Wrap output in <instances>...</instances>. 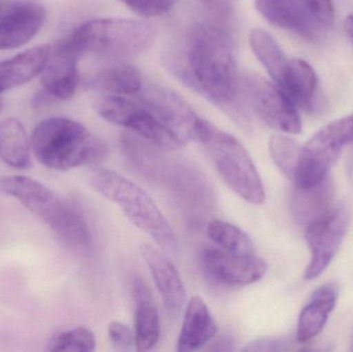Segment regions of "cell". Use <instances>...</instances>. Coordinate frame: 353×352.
<instances>
[{
	"instance_id": "cell-3",
	"label": "cell",
	"mask_w": 353,
	"mask_h": 352,
	"mask_svg": "<svg viewBox=\"0 0 353 352\" xmlns=\"http://www.w3.org/2000/svg\"><path fill=\"white\" fill-rule=\"evenodd\" d=\"M31 150L48 169L68 171L105 161L108 147L86 127L63 117L41 121L33 130Z\"/></svg>"
},
{
	"instance_id": "cell-29",
	"label": "cell",
	"mask_w": 353,
	"mask_h": 352,
	"mask_svg": "<svg viewBox=\"0 0 353 352\" xmlns=\"http://www.w3.org/2000/svg\"><path fill=\"white\" fill-rule=\"evenodd\" d=\"M307 12L323 29L330 30L335 25L336 12L333 0H301Z\"/></svg>"
},
{
	"instance_id": "cell-27",
	"label": "cell",
	"mask_w": 353,
	"mask_h": 352,
	"mask_svg": "<svg viewBox=\"0 0 353 352\" xmlns=\"http://www.w3.org/2000/svg\"><path fill=\"white\" fill-rule=\"evenodd\" d=\"M269 150L280 171L290 180H294L302 146L290 136L273 134L270 138Z\"/></svg>"
},
{
	"instance_id": "cell-26",
	"label": "cell",
	"mask_w": 353,
	"mask_h": 352,
	"mask_svg": "<svg viewBox=\"0 0 353 352\" xmlns=\"http://www.w3.org/2000/svg\"><path fill=\"white\" fill-rule=\"evenodd\" d=\"M208 235L218 248L230 253H254V245L249 236L236 225L219 219L210 221Z\"/></svg>"
},
{
	"instance_id": "cell-34",
	"label": "cell",
	"mask_w": 353,
	"mask_h": 352,
	"mask_svg": "<svg viewBox=\"0 0 353 352\" xmlns=\"http://www.w3.org/2000/svg\"><path fill=\"white\" fill-rule=\"evenodd\" d=\"M344 28H345V32L347 33V37L353 43V14L346 17L345 21H344Z\"/></svg>"
},
{
	"instance_id": "cell-10",
	"label": "cell",
	"mask_w": 353,
	"mask_h": 352,
	"mask_svg": "<svg viewBox=\"0 0 353 352\" xmlns=\"http://www.w3.org/2000/svg\"><path fill=\"white\" fill-rule=\"evenodd\" d=\"M350 218V207L340 203L307 225L305 238L310 248L311 258L305 271L306 280L317 278L331 264L347 233Z\"/></svg>"
},
{
	"instance_id": "cell-14",
	"label": "cell",
	"mask_w": 353,
	"mask_h": 352,
	"mask_svg": "<svg viewBox=\"0 0 353 352\" xmlns=\"http://www.w3.org/2000/svg\"><path fill=\"white\" fill-rule=\"evenodd\" d=\"M140 251L150 270L165 310L172 318H178L186 304V289L178 270L154 246L143 244Z\"/></svg>"
},
{
	"instance_id": "cell-24",
	"label": "cell",
	"mask_w": 353,
	"mask_h": 352,
	"mask_svg": "<svg viewBox=\"0 0 353 352\" xmlns=\"http://www.w3.org/2000/svg\"><path fill=\"white\" fill-rule=\"evenodd\" d=\"M30 150V141L19 120L10 118L0 123V159L4 163L14 169H28Z\"/></svg>"
},
{
	"instance_id": "cell-33",
	"label": "cell",
	"mask_w": 353,
	"mask_h": 352,
	"mask_svg": "<svg viewBox=\"0 0 353 352\" xmlns=\"http://www.w3.org/2000/svg\"><path fill=\"white\" fill-rule=\"evenodd\" d=\"M286 343L278 339L265 338L250 343L248 346L245 347L246 351H286Z\"/></svg>"
},
{
	"instance_id": "cell-12",
	"label": "cell",
	"mask_w": 353,
	"mask_h": 352,
	"mask_svg": "<svg viewBox=\"0 0 353 352\" xmlns=\"http://www.w3.org/2000/svg\"><path fill=\"white\" fill-rule=\"evenodd\" d=\"M201 265L213 282L223 287H246L259 282L268 271L265 260L251 254L230 253L219 248H205Z\"/></svg>"
},
{
	"instance_id": "cell-16",
	"label": "cell",
	"mask_w": 353,
	"mask_h": 352,
	"mask_svg": "<svg viewBox=\"0 0 353 352\" xmlns=\"http://www.w3.org/2000/svg\"><path fill=\"white\" fill-rule=\"evenodd\" d=\"M45 8L37 2H16L0 19V50L16 49L28 43L46 20Z\"/></svg>"
},
{
	"instance_id": "cell-1",
	"label": "cell",
	"mask_w": 353,
	"mask_h": 352,
	"mask_svg": "<svg viewBox=\"0 0 353 352\" xmlns=\"http://www.w3.org/2000/svg\"><path fill=\"white\" fill-rule=\"evenodd\" d=\"M173 70L185 85L245 125L246 115L239 101L241 80L234 39L218 23L201 22L191 28L184 53Z\"/></svg>"
},
{
	"instance_id": "cell-13",
	"label": "cell",
	"mask_w": 353,
	"mask_h": 352,
	"mask_svg": "<svg viewBox=\"0 0 353 352\" xmlns=\"http://www.w3.org/2000/svg\"><path fill=\"white\" fill-rule=\"evenodd\" d=\"M78 53L70 39H64L51 47L49 60L41 76L45 92L54 101H65L74 94L78 86Z\"/></svg>"
},
{
	"instance_id": "cell-21",
	"label": "cell",
	"mask_w": 353,
	"mask_h": 352,
	"mask_svg": "<svg viewBox=\"0 0 353 352\" xmlns=\"http://www.w3.org/2000/svg\"><path fill=\"white\" fill-rule=\"evenodd\" d=\"M51 45H41L0 62V92L21 86L43 72L49 60Z\"/></svg>"
},
{
	"instance_id": "cell-5",
	"label": "cell",
	"mask_w": 353,
	"mask_h": 352,
	"mask_svg": "<svg viewBox=\"0 0 353 352\" xmlns=\"http://www.w3.org/2000/svg\"><path fill=\"white\" fill-rule=\"evenodd\" d=\"M197 142L203 145L223 181L239 196L252 205L265 203V186L261 175L240 141L201 119Z\"/></svg>"
},
{
	"instance_id": "cell-31",
	"label": "cell",
	"mask_w": 353,
	"mask_h": 352,
	"mask_svg": "<svg viewBox=\"0 0 353 352\" xmlns=\"http://www.w3.org/2000/svg\"><path fill=\"white\" fill-rule=\"evenodd\" d=\"M110 342L114 349L119 351H128L136 346L134 331L119 322H113L108 328Z\"/></svg>"
},
{
	"instance_id": "cell-11",
	"label": "cell",
	"mask_w": 353,
	"mask_h": 352,
	"mask_svg": "<svg viewBox=\"0 0 353 352\" xmlns=\"http://www.w3.org/2000/svg\"><path fill=\"white\" fill-rule=\"evenodd\" d=\"M142 91L140 103L182 143L197 142L201 118L174 91L163 87L149 86Z\"/></svg>"
},
{
	"instance_id": "cell-36",
	"label": "cell",
	"mask_w": 353,
	"mask_h": 352,
	"mask_svg": "<svg viewBox=\"0 0 353 352\" xmlns=\"http://www.w3.org/2000/svg\"><path fill=\"white\" fill-rule=\"evenodd\" d=\"M2 107H3V101H2L1 97H0V111H1Z\"/></svg>"
},
{
	"instance_id": "cell-35",
	"label": "cell",
	"mask_w": 353,
	"mask_h": 352,
	"mask_svg": "<svg viewBox=\"0 0 353 352\" xmlns=\"http://www.w3.org/2000/svg\"><path fill=\"white\" fill-rule=\"evenodd\" d=\"M12 6V2L3 1V0H0V19L2 18L4 14H6V10L10 8V6Z\"/></svg>"
},
{
	"instance_id": "cell-20",
	"label": "cell",
	"mask_w": 353,
	"mask_h": 352,
	"mask_svg": "<svg viewBox=\"0 0 353 352\" xmlns=\"http://www.w3.org/2000/svg\"><path fill=\"white\" fill-rule=\"evenodd\" d=\"M337 298V287L332 283L323 285L314 291L310 301L299 316L296 330L299 342H309L323 331L330 314L335 308Z\"/></svg>"
},
{
	"instance_id": "cell-6",
	"label": "cell",
	"mask_w": 353,
	"mask_h": 352,
	"mask_svg": "<svg viewBox=\"0 0 353 352\" xmlns=\"http://www.w3.org/2000/svg\"><path fill=\"white\" fill-rule=\"evenodd\" d=\"M155 29L145 21L123 18L94 19L68 37L80 55L130 57L146 51L155 39Z\"/></svg>"
},
{
	"instance_id": "cell-32",
	"label": "cell",
	"mask_w": 353,
	"mask_h": 352,
	"mask_svg": "<svg viewBox=\"0 0 353 352\" xmlns=\"http://www.w3.org/2000/svg\"><path fill=\"white\" fill-rule=\"evenodd\" d=\"M203 8L215 18L226 21L232 16L236 0H199Z\"/></svg>"
},
{
	"instance_id": "cell-28",
	"label": "cell",
	"mask_w": 353,
	"mask_h": 352,
	"mask_svg": "<svg viewBox=\"0 0 353 352\" xmlns=\"http://www.w3.org/2000/svg\"><path fill=\"white\" fill-rule=\"evenodd\" d=\"M97 339L89 329L84 327L59 333L48 343L47 351L51 352H90L95 351Z\"/></svg>"
},
{
	"instance_id": "cell-30",
	"label": "cell",
	"mask_w": 353,
	"mask_h": 352,
	"mask_svg": "<svg viewBox=\"0 0 353 352\" xmlns=\"http://www.w3.org/2000/svg\"><path fill=\"white\" fill-rule=\"evenodd\" d=\"M143 17H157L169 12L178 0H120Z\"/></svg>"
},
{
	"instance_id": "cell-15",
	"label": "cell",
	"mask_w": 353,
	"mask_h": 352,
	"mask_svg": "<svg viewBox=\"0 0 353 352\" xmlns=\"http://www.w3.org/2000/svg\"><path fill=\"white\" fill-rule=\"evenodd\" d=\"M254 2L255 8L265 20L303 39L317 41L325 31L315 22L301 0H254Z\"/></svg>"
},
{
	"instance_id": "cell-9",
	"label": "cell",
	"mask_w": 353,
	"mask_h": 352,
	"mask_svg": "<svg viewBox=\"0 0 353 352\" xmlns=\"http://www.w3.org/2000/svg\"><path fill=\"white\" fill-rule=\"evenodd\" d=\"M242 85L247 101L265 123L285 134H301L298 107L278 85L256 74H246Z\"/></svg>"
},
{
	"instance_id": "cell-25",
	"label": "cell",
	"mask_w": 353,
	"mask_h": 352,
	"mask_svg": "<svg viewBox=\"0 0 353 352\" xmlns=\"http://www.w3.org/2000/svg\"><path fill=\"white\" fill-rule=\"evenodd\" d=\"M95 90L113 93L114 95H134L143 89V80L139 70L130 64H117L99 70L90 81Z\"/></svg>"
},
{
	"instance_id": "cell-19",
	"label": "cell",
	"mask_w": 353,
	"mask_h": 352,
	"mask_svg": "<svg viewBox=\"0 0 353 352\" xmlns=\"http://www.w3.org/2000/svg\"><path fill=\"white\" fill-rule=\"evenodd\" d=\"M335 184L330 176L310 187H296L292 200L294 220L306 227L333 207Z\"/></svg>"
},
{
	"instance_id": "cell-7",
	"label": "cell",
	"mask_w": 353,
	"mask_h": 352,
	"mask_svg": "<svg viewBox=\"0 0 353 352\" xmlns=\"http://www.w3.org/2000/svg\"><path fill=\"white\" fill-rule=\"evenodd\" d=\"M350 144H353V113L323 126L302 147L292 180L296 187H310L327 177L332 165Z\"/></svg>"
},
{
	"instance_id": "cell-8",
	"label": "cell",
	"mask_w": 353,
	"mask_h": 352,
	"mask_svg": "<svg viewBox=\"0 0 353 352\" xmlns=\"http://www.w3.org/2000/svg\"><path fill=\"white\" fill-rule=\"evenodd\" d=\"M95 110L110 123L132 130L155 146L168 150L184 146L140 101L134 103L120 95H111L99 99Z\"/></svg>"
},
{
	"instance_id": "cell-4",
	"label": "cell",
	"mask_w": 353,
	"mask_h": 352,
	"mask_svg": "<svg viewBox=\"0 0 353 352\" xmlns=\"http://www.w3.org/2000/svg\"><path fill=\"white\" fill-rule=\"evenodd\" d=\"M90 183L103 198L115 203L130 222L150 236L165 252L176 248V236L161 209L138 184L111 169H97Z\"/></svg>"
},
{
	"instance_id": "cell-18",
	"label": "cell",
	"mask_w": 353,
	"mask_h": 352,
	"mask_svg": "<svg viewBox=\"0 0 353 352\" xmlns=\"http://www.w3.org/2000/svg\"><path fill=\"white\" fill-rule=\"evenodd\" d=\"M132 293L136 304L134 338L137 351H148L159 342L161 337V320L146 283L136 277L132 282Z\"/></svg>"
},
{
	"instance_id": "cell-17",
	"label": "cell",
	"mask_w": 353,
	"mask_h": 352,
	"mask_svg": "<svg viewBox=\"0 0 353 352\" xmlns=\"http://www.w3.org/2000/svg\"><path fill=\"white\" fill-rule=\"evenodd\" d=\"M216 333L217 324L203 300L199 296L191 298L185 310L176 351H199L215 337Z\"/></svg>"
},
{
	"instance_id": "cell-23",
	"label": "cell",
	"mask_w": 353,
	"mask_h": 352,
	"mask_svg": "<svg viewBox=\"0 0 353 352\" xmlns=\"http://www.w3.org/2000/svg\"><path fill=\"white\" fill-rule=\"evenodd\" d=\"M249 43L257 59L263 64L276 85L281 88L288 76L290 59L282 51L273 35L265 29H252L249 35Z\"/></svg>"
},
{
	"instance_id": "cell-2",
	"label": "cell",
	"mask_w": 353,
	"mask_h": 352,
	"mask_svg": "<svg viewBox=\"0 0 353 352\" xmlns=\"http://www.w3.org/2000/svg\"><path fill=\"white\" fill-rule=\"evenodd\" d=\"M0 192L19 200L45 222L68 249L79 253L90 252L92 235L77 203L61 198L41 182L27 176L0 178Z\"/></svg>"
},
{
	"instance_id": "cell-22",
	"label": "cell",
	"mask_w": 353,
	"mask_h": 352,
	"mask_svg": "<svg viewBox=\"0 0 353 352\" xmlns=\"http://www.w3.org/2000/svg\"><path fill=\"white\" fill-rule=\"evenodd\" d=\"M317 86L319 80L312 66L300 58L290 59L288 76L281 89L292 103L305 111L314 112Z\"/></svg>"
}]
</instances>
